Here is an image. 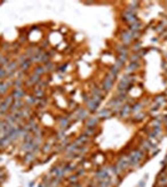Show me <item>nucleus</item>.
Wrapping results in <instances>:
<instances>
[{
  "label": "nucleus",
  "mask_w": 167,
  "mask_h": 187,
  "mask_svg": "<svg viewBox=\"0 0 167 187\" xmlns=\"http://www.w3.org/2000/svg\"><path fill=\"white\" fill-rule=\"evenodd\" d=\"M3 101H4V102L6 104V105H9V106H10V105H11L13 102H14V97H13L11 96V94H10V95H8V96H5L4 97V100H3Z\"/></svg>",
  "instance_id": "79ce46f5"
},
{
  "label": "nucleus",
  "mask_w": 167,
  "mask_h": 187,
  "mask_svg": "<svg viewBox=\"0 0 167 187\" xmlns=\"http://www.w3.org/2000/svg\"><path fill=\"white\" fill-rule=\"evenodd\" d=\"M122 20L126 23V24H128V25H131V24H135L136 21H138V19H137V16H136L135 14H132V13L130 11H127V10H124V13H122Z\"/></svg>",
  "instance_id": "7ed1b4c3"
},
{
  "label": "nucleus",
  "mask_w": 167,
  "mask_h": 187,
  "mask_svg": "<svg viewBox=\"0 0 167 187\" xmlns=\"http://www.w3.org/2000/svg\"><path fill=\"white\" fill-rule=\"evenodd\" d=\"M71 125V121L69 117H60L59 118V127L60 131H65L69 128V126Z\"/></svg>",
  "instance_id": "1a4fd4ad"
},
{
  "label": "nucleus",
  "mask_w": 167,
  "mask_h": 187,
  "mask_svg": "<svg viewBox=\"0 0 167 187\" xmlns=\"http://www.w3.org/2000/svg\"><path fill=\"white\" fill-rule=\"evenodd\" d=\"M66 70H67V64H65V65H60V66H59V71H60V73H65Z\"/></svg>",
  "instance_id": "6e6d98bb"
},
{
  "label": "nucleus",
  "mask_w": 167,
  "mask_h": 187,
  "mask_svg": "<svg viewBox=\"0 0 167 187\" xmlns=\"http://www.w3.org/2000/svg\"><path fill=\"white\" fill-rule=\"evenodd\" d=\"M140 67V63H130L127 65V67H126V74H131L134 73V71H136Z\"/></svg>",
  "instance_id": "5701e85b"
},
{
  "label": "nucleus",
  "mask_w": 167,
  "mask_h": 187,
  "mask_svg": "<svg viewBox=\"0 0 167 187\" xmlns=\"http://www.w3.org/2000/svg\"><path fill=\"white\" fill-rule=\"evenodd\" d=\"M166 126H167V124H166Z\"/></svg>",
  "instance_id": "338daca9"
},
{
  "label": "nucleus",
  "mask_w": 167,
  "mask_h": 187,
  "mask_svg": "<svg viewBox=\"0 0 167 187\" xmlns=\"http://www.w3.org/2000/svg\"><path fill=\"white\" fill-rule=\"evenodd\" d=\"M9 144H10V140H9L8 136L0 138V147H5V146H8Z\"/></svg>",
  "instance_id": "58836bf2"
},
{
  "label": "nucleus",
  "mask_w": 167,
  "mask_h": 187,
  "mask_svg": "<svg viewBox=\"0 0 167 187\" xmlns=\"http://www.w3.org/2000/svg\"><path fill=\"white\" fill-rule=\"evenodd\" d=\"M146 118V114L145 112H138V114H135L134 115V118H132V121L134 122H141V121H144Z\"/></svg>",
  "instance_id": "2f4dec72"
},
{
  "label": "nucleus",
  "mask_w": 167,
  "mask_h": 187,
  "mask_svg": "<svg viewBox=\"0 0 167 187\" xmlns=\"http://www.w3.org/2000/svg\"><path fill=\"white\" fill-rule=\"evenodd\" d=\"M127 57H128V56H126V55H118V57L116 59V61H115V66H116L118 70L124 69L125 64L127 63Z\"/></svg>",
  "instance_id": "9b49d317"
},
{
  "label": "nucleus",
  "mask_w": 167,
  "mask_h": 187,
  "mask_svg": "<svg viewBox=\"0 0 167 187\" xmlns=\"http://www.w3.org/2000/svg\"><path fill=\"white\" fill-rule=\"evenodd\" d=\"M128 5H131V6H136V8H138V5H140V3L138 1H131Z\"/></svg>",
  "instance_id": "052dcab7"
},
{
  "label": "nucleus",
  "mask_w": 167,
  "mask_h": 187,
  "mask_svg": "<svg viewBox=\"0 0 167 187\" xmlns=\"http://www.w3.org/2000/svg\"><path fill=\"white\" fill-rule=\"evenodd\" d=\"M141 49H142V47H141V43H140V41H138V43H136L135 45L132 46V50H134L135 53H138Z\"/></svg>",
  "instance_id": "09e8293b"
},
{
  "label": "nucleus",
  "mask_w": 167,
  "mask_h": 187,
  "mask_svg": "<svg viewBox=\"0 0 167 187\" xmlns=\"http://www.w3.org/2000/svg\"><path fill=\"white\" fill-rule=\"evenodd\" d=\"M25 101H26V105H29L30 107L34 106V105L39 104V98H37L36 96H34V95H26Z\"/></svg>",
  "instance_id": "a211bd4d"
},
{
  "label": "nucleus",
  "mask_w": 167,
  "mask_h": 187,
  "mask_svg": "<svg viewBox=\"0 0 167 187\" xmlns=\"http://www.w3.org/2000/svg\"><path fill=\"white\" fill-rule=\"evenodd\" d=\"M114 81H115V77L111 76L110 74L106 75V77L104 79V81H102L101 84V89L104 93H107V91H110L112 87H114Z\"/></svg>",
  "instance_id": "f03ea898"
},
{
  "label": "nucleus",
  "mask_w": 167,
  "mask_h": 187,
  "mask_svg": "<svg viewBox=\"0 0 167 187\" xmlns=\"http://www.w3.org/2000/svg\"><path fill=\"white\" fill-rule=\"evenodd\" d=\"M0 46H1V45H0Z\"/></svg>",
  "instance_id": "774afa93"
},
{
  "label": "nucleus",
  "mask_w": 167,
  "mask_h": 187,
  "mask_svg": "<svg viewBox=\"0 0 167 187\" xmlns=\"http://www.w3.org/2000/svg\"><path fill=\"white\" fill-rule=\"evenodd\" d=\"M44 67H45L46 74L50 73V71H54V70L56 69V67H55V64L51 63V61H49V63H46V64H44Z\"/></svg>",
  "instance_id": "f704fd0d"
},
{
  "label": "nucleus",
  "mask_w": 167,
  "mask_h": 187,
  "mask_svg": "<svg viewBox=\"0 0 167 187\" xmlns=\"http://www.w3.org/2000/svg\"><path fill=\"white\" fill-rule=\"evenodd\" d=\"M116 51L118 53V55H126L128 56V47L124 45V44H120V45H116Z\"/></svg>",
  "instance_id": "412c9836"
},
{
  "label": "nucleus",
  "mask_w": 167,
  "mask_h": 187,
  "mask_svg": "<svg viewBox=\"0 0 167 187\" xmlns=\"http://www.w3.org/2000/svg\"><path fill=\"white\" fill-rule=\"evenodd\" d=\"M10 61H11L10 60V54L9 55H3V54H0V66L1 67H5Z\"/></svg>",
  "instance_id": "b1692460"
},
{
  "label": "nucleus",
  "mask_w": 167,
  "mask_h": 187,
  "mask_svg": "<svg viewBox=\"0 0 167 187\" xmlns=\"http://www.w3.org/2000/svg\"><path fill=\"white\" fill-rule=\"evenodd\" d=\"M4 69L6 70V73H16L19 70V64L16 60H11L10 63L6 65Z\"/></svg>",
  "instance_id": "9d476101"
},
{
  "label": "nucleus",
  "mask_w": 167,
  "mask_h": 187,
  "mask_svg": "<svg viewBox=\"0 0 167 187\" xmlns=\"http://www.w3.org/2000/svg\"><path fill=\"white\" fill-rule=\"evenodd\" d=\"M100 118L97 116H94V117H88L86 120V127H96Z\"/></svg>",
  "instance_id": "aec40b11"
},
{
  "label": "nucleus",
  "mask_w": 167,
  "mask_h": 187,
  "mask_svg": "<svg viewBox=\"0 0 167 187\" xmlns=\"http://www.w3.org/2000/svg\"><path fill=\"white\" fill-rule=\"evenodd\" d=\"M74 142H75V144H76L77 146H84V145H86L87 142H88V137H87L86 135H81L80 137H77Z\"/></svg>",
  "instance_id": "4be33fe9"
},
{
  "label": "nucleus",
  "mask_w": 167,
  "mask_h": 187,
  "mask_svg": "<svg viewBox=\"0 0 167 187\" xmlns=\"http://www.w3.org/2000/svg\"><path fill=\"white\" fill-rule=\"evenodd\" d=\"M50 151H51V146H50L49 144L44 146V148H43V152H45V154H47V152H50Z\"/></svg>",
  "instance_id": "864d4df0"
},
{
  "label": "nucleus",
  "mask_w": 167,
  "mask_h": 187,
  "mask_svg": "<svg viewBox=\"0 0 167 187\" xmlns=\"http://www.w3.org/2000/svg\"><path fill=\"white\" fill-rule=\"evenodd\" d=\"M95 134V127H86L84 131V135H86L87 137H90V136H92Z\"/></svg>",
  "instance_id": "a19ab883"
},
{
  "label": "nucleus",
  "mask_w": 167,
  "mask_h": 187,
  "mask_svg": "<svg viewBox=\"0 0 167 187\" xmlns=\"http://www.w3.org/2000/svg\"><path fill=\"white\" fill-rule=\"evenodd\" d=\"M67 181H69L70 183H76L77 181H79V176L77 175H71L70 177H67Z\"/></svg>",
  "instance_id": "a18cd8bd"
},
{
  "label": "nucleus",
  "mask_w": 167,
  "mask_h": 187,
  "mask_svg": "<svg viewBox=\"0 0 167 187\" xmlns=\"http://www.w3.org/2000/svg\"><path fill=\"white\" fill-rule=\"evenodd\" d=\"M23 107H24V102H23V100H15L14 102L10 105L9 111H10V114H16V112H19Z\"/></svg>",
  "instance_id": "0eeeda50"
},
{
  "label": "nucleus",
  "mask_w": 167,
  "mask_h": 187,
  "mask_svg": "<svg viewBox=\"0 0 167 187\" xmlns=\"http://www.w3.org/2000/svg\"><path fill=\"white\" fill-rule=\"evenodd\" d=\"M138 35H140V33H132V31H130L128 29H126V30H124V31L121 33V35H120V40L122 41V44L124 45H130V44L134 41V40H136L138 37Z\"/></svg>",
  "instance_id": "f257e3e1"
},
{
  "label": "nucleus",
  "mask_w": 167,
  "mask_h": 187,
  "mask_svg": "<svg viewBox=\"0 0 167 187\" xmlns=\"http://www.w3.org/2000/svg\"><path fill=\"white\" fill-rule=\"evenodd\" d=\"M158 110V106L157 105H152V107H151V110H150V112H151V114H153V112H156Z\"/></svg>",
  "instance_id": "13d9d810"
},
{
  "label": "nucleus",
  "mask_w": 167,
  "mask_h": 187,
  "mask_svg": "<svg viewBox=\"0 0 167 187\" xmlns=\"http://www.w3.org/2000/svg\"><path fill=\"white\" fill-rule=\"evenodd\" d=\"M1 101H3V97H1V95H0V102H1Z\"/></svg>",
  "instance_id": "0e129e2a"
},
{
  "label": "nucleus",
  "mask_w": 167,
  "mask_h": 187,
  "mask_svg": "<svg viewBox=\"0 0 167 187\" xmlns=\"http://www.w3.org/2000/svg\"><path fill=\"white\" fill-rule=\"evenodd\" d=\"M111 116H112V111H111V108H108V107L101 108V110L98 111V115H97L98 118H110Z\"/></svg>",
  "instance_id": "ddd939ff"
},
{
  "label": "nucleus",
  "mask_w": 167,
  "mask_h": 187,
  "mask_svg": "<svg viewBox=\"0 0 167 187\" xmlns=\"http://www.w3.org/2000/svg\"><path fill=\"white\" fill-rule=\"evenodd\" d=\"M91 96H102V97H104V91H102L101 87L94 86L92 90H91ZM91 96H90V97H91Z\"/></svg>",
  "instance_id": "c756f323"
},
{
  "label": "nucleus",
  "mask_w": 167,
  "mask_h": 187,
  "mask_svg": "<svg viewBox=\"0 0 167 187\" xmlns=\"http://www.w3.org/2000/svg\"><path fill=\"white\" fill-rule=\"evenodd\" d=\"M26 60H29V57L26 56V55H20V56H19V59L16 60V61H18V64L20 65V64H23L24 61H26Z\"/></svg>",
  "instance_id": "8fccbe9b"
},
{
  "label": "nucleus",
  "mask_w": 167,
  "mask_h": 187,
  "mask_svg": "<svg viewBox=\"0 0 167 187\" xmlns=\"http://www.w3.org/2000/svg\"><path fill=\"white\" fill-rule=\"evenodd\" d=\"M95 178H96L97 181H106V180H111L108 168H100L96 173H95Z\"/></svg>",
  "instance_id": "20e7f679"
},
{
  "label": "nucleus",
  "mask_w": 167,
  "mask_h": 187,
  "mask_svg": "<svg viewBox=\"0 0 167 187\" xmlns=\"http://www.w3.org/2000/svg\"><path fill=\"white\" fill-rule=\"evenodd\" d=\"M57 138H59V140H63V138H66V136H65V131H60L59 134H57Z\"/></svg>",
  "instance_id": "603ef678"
},
{
  "label": "nucleus",
  "mask_w": 167,
  "mask_h": 187,
  "mask_svg": "<svg viewBox=\"0 0 167 187\" xmlns=\"http://www.w3.org/2000/svg\"><path fill=\"white\" fill-rule=\"evenodd\" d=\"M118 73H120V70H118L117 69V67L116 66H112V67H110V71H108V74H110L111 75V76H114L115 77V79H116V77H117V75H118Z\"/></svg>",
  "instance_id": "4c0bfd02"
},
{
  "label": "nucleus",
  "mask_w": 167,
  "mask_h": 187,
  "mask_svg": "<svg viewBox=\"0 0 167 187\" xmlns=\"http://www.w3.org/2000/svg\"><path fill=\"white\" fill-rule=\"evenodd\" d=\"M142 107H144V104H142V102H136V104H134L131 106V112L134 115L135 114H138V112H141Z\"/></svg>",
  "instance_id": "bb28decb"
},
{
  "label": "nucleus",
  "mask_w": 167,
  "mask_h": 187,
  "mask_svg": "<svg viewBox=\"0 0 167 187\" xmlns=\"http://www.w3.org/2000/svg\"><path fill=\"white\" fill-rule=\"evenodd\" d=\"M111 185V180H106V181H98V187H108Z\"/></svg>",
  "instance_id": "de8ad7c7"
},
{
  "label": "nucleus",
  "mask_w": 167,
  "mask_h": 187,
  "mask_svg": "<svg viewBox=\"0 0 167 187\" xmlns=\"http://www.w3.org/2000/svg\"><path fill=\"white\" fill-rule=\"evenodd\" d=\"M9 108H10V106H9V105H6L4 101H1V102H0V112H1V114H5L6 115V112L9 111Z\"/></svg>",
  "instance_id": "e433bc0d"
},
{
  "label": "nucleus",
  "mask_w": 167,
  "mask_h": 187,
  "mask_svg": "<svg viewBox=\"0 0 167 187\" xmlns=\"http://www.w3.org/2000/svg\"><path fill=\"white\" fill-rule=\"evenodd\" d=\"M161 131H162V128H161V126H160V127H153V132H155V134L156 135H160V134H161Z\"/></svg>",
  "instance_id": "4d7b16f0"
},
{
  "label": "nucleus",
  "mask_w": 167,
  "mask_h": 187,
  "mask_svg": "<svg viewBox=\"0 0 167 187\" xmlns=\"http://www.w3.org/2000/svg\"><path fill=\"white\" fill-rule=\"evenodd\" d=\"M35 158H36V155L34 154L33 151L31 152H28V154L25 155V157H24V162H25V164H28V165H30Z\"/></svg>",
  "instance_id": "a878e982"
},
{
  "label": "nucleus",
  "mask_w": 167,
  "mask_h": 187,
  "mask_svg": "<svg viewBox=\"0 0 167 187\" xmlns=\"http://www.w3.org/2000/svg\"><path fill=\"white\" fill-rule=\"evenodd\" d=\"M141 59V57H140V55L137 53H135V54H132V55L128 57V60H130V63H138V60Z\"/></svg>",
  "instance_id": "37998d69"
},
{
  "label": "nucleus",
  "mask_w": 167,
  "mask_h": 187,
  "mask_svg": "<svg viewBox=\"0 0 167 187\" xmlns=\"http://www.w3.org/2000/svg\"><path fill=\"white\" fill-rule=\"evenodd\" d=\"M110 171H111L112 173H114L115 176H118V175H120V173H121V171H120V170L117 168V166H116V165H114V166H110Z\"/></svg>",
  "instance_id": "c03bdc74"
},
{
  "label": "nucleus",
  "mask_w": 167,
  "mask_h": 187,
  "mask_svg": "<svg viewBox=\"0 0 167 187\" xmlns=\"http://www.w3.org/2000/svg\"><path fill=\"white\" fill-rule=\"evenodd\" d=\"M165 104H166V97H165V95H158V96L155 97V105H157L158 107H162Z\"/></svg>",
  "instance_id": "393cba45"
},
{
  "label": "nucleus",
  "mask_w": 167,
  "mask_h": 187,
  "mask_svg": "<svg viewBox=\"0 0 167 187\" xmlns=\"http://www.w3.org/2000/svg\"><path fill=\"white\" fill-rule=\"evenodd\" d=\"M151 126H152V128H153V127H160V126H162V117H161V116H157L156 118H153L152 122H151Z\"/></svg>",
  "instance_id": "72a5a7b5"
},
{
  "label": "nucleus",
  "mask_w": 167,
  "mask_h": 187,
  "mask_svg": "<svg viewBox=\"0 0 167 187\" xmlns=\"http://www.w3.org/2000/svg\"><path fill=\"white\" fill-rule=\"evenodd\" d=\"M161 164H162V165H166V164H167V156H166V158L163 160V161L161 162Z\"/></svg>",
  "instance_id": "e2e57ef3"
},
{
  "label": "nucleus",
  "mask_w": 167,
  "mask_h": 187,
  "mask_svg": "<svg viewBox=\"0 0 167 187\" xmlns=\"http://www.w3.org/2000/svg\"><path fill=\"white\" fill-rule=\"evenodd\" d=\"M9 91V85L5 81H0V95H4Z\"/></svg>",
  "instance_id": "473e14b6"
},
{
  "label": "nucleus",
  "mask_w": 167,
  "mask_h": 187,
  "mask_svg": "<svg viewBox=\"0 0 167 187\" xmlns=\"http://www.w3.org/2000/svg\"><path fill=\"white\" fill-rule=\"evenodd\" d=\"M41 80V76H37V75H35V74H33L31 76H29L28 77V80L25 81V85L28 87H33V86H36L37 85V83Z\"/></svg>",
  "instance_id": "6e6552de"
},
{
  "label": "nucleus",
  "mask_w": 167,
  "mask_h": 187,
  "mask_svg": "<svg viewBox=\"0 0 167 187\" xmlns=\"http://www.w3.org/2000/svg\"><path fill=\"white\" fill-rule=\"evenodd\" d=\"M24 76H25V73H24V71H21V70L16 71V79L23 80V79H24Z\"/></svg>",
  "instance_id": "3c124183"
},
{
  "label": "nucleus",
  "mask_w": 167,
  "mask_h": 187,
  "mask_svg": "<svg viewBox=\"0 0 167 187\" xmlns=\"http://www.w3.org/2000/svg\"><path fill=\"white\" fill-rule=\"evenodd\" d=\"M34 74L37 75V76H43V75H45L46 71H45L44 65H37V66L34 67Z\"/></svg>",
  "instance_id": "cd10ccee"
},
{
  "label": "nucleus",
  "mask_w": 167,
  "mask_h": 187,
  "mask_svg": "<svg viewBox=\"0 0 167 187\" xmlns=\"http://www.w3.org/2000/svg\"><path fill=\"white\" fill-rule=\"evenodd\" d=\"M141 29H142V23L140 21H136L135 24H131V25H128V30L132 33H140L141 31Z\"/></svg>",
  "instance_id": "6ab92c4d"
},
{
  "label": "nucleus",
  "mask_w": 167,
  "mask_h": 187,
  "mask_svg": "<svg viewBox=\"0 0 167 187\" xmlns=\"http://www.w3.org/2000/svg\"><path fill=\"white\" fill-rule=\"evenodd\" d=\"M157 187H162V186H157Z\"/></svg>",
  "instance_id": "69168bd1"
},
{
  "label": "nucleus",
  "mask_w": 167,
  "mask_h": 187,
  "mask_svg": "<svg viewBox=\"0 0 167 187\" xmlns=\"http://www.w3.org/2000/svg\"><path fill=\"white\" fill-rule=\"evenodd\" d=\"M30 66H31V61H30V59H29V60L24 61L23 64H20V65H19V70H21V71H24V73H26V71L30 69Z\"/></svg>",
  "instance_id": "7c9ffc66"
},
{
  "label": "nucleus",
  "mask_w": 167,
  "mask_h": 187,
  "mask_svg": "<svg viewBox=\"0 0 167 187\" xmlns=\"http://www.w3.org/2000/svg\"><path fill=\"white\" fill-rule=\"evenodd\" d=\"M85 105H86V110H87L88 112H95V111L97 110V107L100 106V104L95 102V101H94L91 97H90V100H88V101H87V102L85 104Z\"/></svg>",
  "instance_id": "2eb2a0df"
},
{
  "label": "nucleus",
  "mask_w": 167,
  "mask_h": 187,
  "mask_svg": "<svg viewBox=\"0 0 167 187\" xmlns=\"http://www.w3.org/2000/svg\"><path fill=\"white\" fill-rule=\"evenodd\" d=\"M11 96L14 97V100H23L24 97H26V93L23 89H20V90L14 89L11 91Z\"/></svg>",
  "instance_id": "f8f14e48"
},
{
  "label": "nucleus",
  "mask_w": 167,
  "mask_h": 187,
  "mask_svg": "<svg viewBox=\"0 0 167 187\" xmlns=\"http://www.w3.org/2000/svg\"><path fill=\"white\" fill-rule=\"evenodd\" d=\"M75 116H76V120L86 121L88 118V111L86 110V107H79L75 112Z\"/></svg>",
  "instance_id": "39448f33"
},
{
  "label": "nucleus",
  "mask_w": 167,
  "mask_h": 187,
  "mask_svg": "<svg viewBox=\"0 0 167 187\" xmlns=\"http://www.w3.org/2000/svg\"><path fill=\"white\" fill-rule=\"evenodd\" d=\"M83 100H84V102H85V104H86L87 101L90 100V97H88V95H87V94H84V95H83Z\"/></svg>",
  "instance_id": "bf43d9fd"
},
{
  "label": "nucleus",
  "mask_w": 167,
  "mask_h": 187,
  "mask_svg": "<svg viewBox=\"0 0 167 187\" xmlns=\"http://www.w3.org/2000/svg\"><path fill=\"white\" fill-rule=\"evenodd\" d=\"M116 166H117V168L120 170L121 172L127 171V170L130 168V164H128L127 157H121V158H118V161H117Z\"/></svg>",
  "instance_id": "423d86ee"
},
{
  "label": "nucleus",
  "mask_w": 167,
  "mask_h": 187,
  "mask_svg": "<svg viewBox=\"0 0 167 187\" xmlns=\"http://www.w3.org/2000/svg\"><path fill=\"white\" fill-rule=\"evenodd\" d=\"M130 114H131V106L128 104H124V105H122V107L120 108L118 116H120V117H127Z\"/></svg>",
  "instance_id": "4468645a"
},
{
  "label": "nucleus",
  "mask_w": 167,
  "mask_h": 187,
  "mask_svg": "<svg viewBox=\"0 0 167 187\" xmlns=\"http://www.w3.org/2000/svg\"><path fill=\"white\" fill-rule=\"evenodd\" d=\"M147 177H148V176L146 175V176H145V180H141V181H140V183H138V187H144V186L146 185V181H147Z\"/></svg>",
  "instance_id": "5fc2aeb1"
},
{
  "label": "nucleus",
  "mask_w": 167,
  "mask_h": 187,
  "mask_svg": "<svg viewBox=\"0 0 167 187\" xmlns=\"http://www.w3.org/2000/svg\"><path fill=\"white\" fill-rule=\"evenodd\" d=\"M0 47H1V49L4 50L5 53H9L10 50H11V45H10V44H8V43H4V44H1V46H0Z\"/></svg>",
  "instance_id": "49530a36"
},
{
  "label": "nucleus",
  "mask_w": 167,
  "mask_h": 187,
  "mask_svg": "<svg viewBox=\"0 0 167 187\" xmlns=\"http://www.w3.org/2000/svg\"><path fill=\"white\" fill-rule=\"evenodd\" d=\"M34 147H35V145H34V140L33 141H29V142H23L21 145V150L25 154H28V152H31Z\"/></svg>",
  "instance_id": "f3484780"
},
{
  "label": "nucleus",
  "mask_w": 167,
  "mask_h": 187,
  "mask_svg": "<svg viewBox=\"0 0 167 187\" xmlns=\"http://www.w3.org/2000/svg\"><path fill=\"white\" fill-rule=\"evenodd\" d=\"M158 185L162 187L167 186V173L166 172H162L161 175L158 176Z\"/></svg>",
  "instance_id": "c85d7f7f"
},
{
  "label": "nucleus",
  "mask_w": 167,
  "mask_h": 187,
  "mask_svg": "<svg viewBox=\"0 0 167 187\" xmlns=\"http://www.w3.org/2000/svg\"><path fill=\"white\" fill-rule=\"evenodd\" d=\"M4 79H8V73L4 67L0 66V81H4Z\"/></svg>",
  "instance_id": "ea45409f"
},
{
  "label": "nucleus",
  "mask_w": 167,
  "mask_h": 187,
  "mask_svg": "<svg viewBox=\"0 0 167 187\" xmlns=\"http://www.w3.org/2000/svg\"><path fill=\"white\" fill-rule=\"evenodd\" d=\"M127 160H128V164H130V167H137V166L141 164V161H140V160L136 157L132 152L127 156Z\"/></svg>",
  "instance_id": "dca6fc26"
},
{
  "label": "nucleus",
  "mask_w": 167,
  "mask_h": 187,
  "mask_svg": "<svg viewBox=\"0 0 167 187\" xmlns=\"http://www.w3.org/2000/svg\"><path fill=\"white\" fill-rule=\"evenodd\" d=\"M13 86H14V89H18L20 90L21 87L24 86V80H20V79H15L13 81Z\"/></svg>",
  "instance_id": "c9c22d12"
},
{
  "label": "nucleus",
  "mask_w": 167,
  "mask_h": 187,
  "mask_svg": "<svg viewBox=\"0 0 167 187\" xmlns=\"http://www.w3.org/2000/svg\"><path fill=\"white\" fill-rule=\"evenodd\" d=\"M84 173H85V170L81 168V170H79V171H77L76 175H77V176H81V175H84Z\"/></svg>",
  "instance_id": "680f3d73"
}]
</instances>
